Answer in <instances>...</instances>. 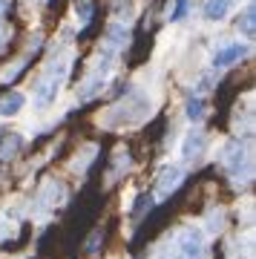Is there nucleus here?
<instances>
[{
  "mask_svg": "<svg viewBox=\"0 0 256 259\" xmlns=\"http://www.w3.org/2000/svg\"><path fill=\"white\" fill-rule=\"evenodd\" d=\"M184 182V170L179 164H164L161 170H158L156 176V199L158 202H164V199H170L173 196V190H179Z\"/></svg>",
  "mask_w": 256,
  "mask_h": 259,
  "instance_id": "nucleus-4",
  "label": "nucleus"
},
{
  "mask_svg": "<svg viewBox=\"0 0 256 259\" xmlns=\"http://www.w3.org/2000/svg\"><path fill=\"white\" fill-rule=\"evenodd\" d=\"M187 115H190L193 121H199L201 115H204V101H199V98H190V101H187Z\"/></svg>",
  "mask_w": 256,
  "mask_h": 259,
  "instance_id": "nucleus-12",
  "label": "nucleus"
},
{
  "mask_svg": "<svg viewBox=\"0 0 256 259\" xmlns=\"http://www.w3.org/2000/svg\"><path fill=\"white\" fill-rule=\"evenodd\" d=\"M187 0H176V9H173V15H170V20H182L184 15H187Z\"/></svg>",
  "mask_w": 256,
  "mask_h": 259,
  "instance_id": "nucleus-15",
  "label": "nucleus"
},
{
  "mask_svg": "<svg viewBox=\"0 0 256 259\" xmlns=\"http://www.w3.org/2000/svg\"><path fill=\"white\" fill-rule=\"evenodd\" d=\"M207 222H210L207 228H210L213 233H216V231H222V222H225V213H216V210H213L210 216H207Z\"/></svg>",
  "mask_w": 256,
  "mask_h": 259,
  "instance_id": "nucleus-14",
  "label": "nucleus"
},
{
  "mask_svg": "<svg viewBox=\"0 0 256 259\" xmlns=\"http://www.w3.org/2000/svg\"><path fill=\"white\" fill-rule=\"evenodd\" d=\"M66 69H69V64H66L64 58L61 61H49V66L44 69V75L37 78L35 83V104L37 107H49V104L58 98V90H61V83L66 81Z\"/></svg>",
  "mask_w": 256,
  "mask_h": 259,
  "instance_id": "nucleus-1",
  "label": "nucleus"
},
{
  "mask_svg": "<svg viewBox=\"0 0 256 259\" xmlns=\"http://www.w3.org/2000/svg\"><path fill=\"white\" fill-rule=\"evenodd\" d=\"M23 104H26V98L20 93H9L0 98V115L3 118H9V115H18L20 110H23Z\"/></svg>",
  "mask_w": 256,
  "mask_h": 259,
  "instance_id": "nucleus-7",
  "label": "nucleus"
},
{
  "mask_svg": "<svg viewBox=\"0 0 256 259\" xmlns=\"http://www.w3.org/2000/svg\"><path fill=\"white\" fill-rule=\"evenodd\" d=\"M127 37H130V32H127V26H121V23H112V26L107 29V40H110L112 49L124 47V44H127Z\"/></svg>",
  "mask_w": 256,
  "mask_h": 259,
  "instance_id": "nucleus-9",
  "label": "nucleus"
},
{
  "mask_svg": "<svg viewBox=\"0 0 256 259\" xmlns=\"http://www.w3.org/2000/svg\"><path fill=\"white\" fill-rule=\"evenodd\" d=\"M92 15H95V6H92L90 0H78V18H81L83 23H90Z\"/></svg>",
  "mask_w": 256,
  "mask_h": 259,
  "instance_id": "nucleus-13",
  "label": "nucleus"
},
{
  "mask_svg": "<svg viewBox=\"0 0 256 259\" xmlns=\"http://www.w3.org/2000/svg\"><path fill=\"white\" fill-rule=\"evenodd\" d=\"M9 37H12V32H9V26L0 20V49H6V44H9Z\"/></svg>",
  "mask_w": 256,
  "mask_h": 259,
  "instance_id": "nucleus-16",
  "label": "nucleus"
},
{
  "mask_svg": "<svg viewBox=\"0 0 256 259\" xmlns=\"http://www.w3.org/2000/svg\"><path fill=\"white\" fill-rule=\"evenodd\" d=\"M245 55H247V47H245V44H228V47H222L219 52L213 55V66H216V69H225V66L242 61Z\"/></svg>",
  "mask_w": 256,
  "mask_h": 259,
  "instance_id": "nucleus-5",
  "label": "nucleus"
},
{
  "mask_svg": "<svg viewBox=\"0 0 256 259\" xmlns=\"http://www.w3.org/2000/svg\"><path fill=\"white\" fill-rule=\"evenodd\" d=\"M233 9V0H207L204 3V20H222Z\"/></svg>",
  "mask_w": 256,
  "mask_h": 259,
  "instance_id": "nucleus-8",
  "label": "nucleus"
},
{
  "mask_svg": "<svg viewBox=\"0 0 256 259\" xmlns=\"http://www.w3.org/2000/svg\"><path fill=\"white\" fill-rule=\"evenodd\" d=\"M98 242H101V233H95V236L87 242V250H90V253H95V250H98Z\"/></svg>",
  "mask_w": 256,
  "mask_h": 259,
  "instance_id": "nucleus-17",
  "label": "nucleus"
},
{
  "mask_svg": "<svg viewBox=\"0 0 256 259\" xmlns=\"http://www.w3.org/2000/svg\"><path fill=\"white\" fill-rule=\"evenodd\" d=\"M164 259H204V236L196 228H184L176 233L173 245L167 248Z\"/></svg>",
  "mask_w": 256,
  "mask_h": 259,
  "instance_id": "nucleus-3",
  "label": "nucleus"
},
{
  "mask_svg": "<svg viewBox=\"0 0 256 259\" xmlns=\"http://www.w3.org/2000/svg\"><path fill=\"white\" fill-rule=\"evenodd\" d=\"M239 32H245V37H253V32H256V23H253V6L239 18Z\"/></svg>",
  "mask_w": 256,
  "mask_h": 259,
  "instance_id": "nucleus-11",
  "label": "nucleus"
},
{
  "mask_svg": "<svg viewBox=\"0 0 256 259\" xmlns=\"http://www.w3.org/2000/svg\"><path fill=\"white\" fill-rule=\"evenodd\" d=\"M20 147H23V139H20V136H6V139H3V144H0V158H3V161H6V158H12Z\"/></svg>",
  "mask_w": 256,
  "mask_h": 259,
  "instance_id": "nucleus-10",
  "label": "nucleus"
},
{
  "mask_svg": "<svg viewBox=\"0 0 256 259\" xmlns=\"http://www.w3.org/2000/svg\"><path fill=\"white\" fill-rule=\"evenodd\" d=\"M222 167L230 173V179H236V182H250V176H253L250 150H247L242 141H228V144L222 147Z\"/></svg>",
  "mask_w": 256,
  "mask_h": 259,
  "instance_id": "nucleus-2",
  "label": "nucleus"
},
{
  "mask_svg": "<svg viewBox=\"0 0 256 259\" xmlns=\"http://www.w3.org/2000/svg\"><path fill=\"white\" fill-rule=\"evenodd\" d=\"M207 147V136L201 133V130H193L187 133V139H184V147H182V156L184 158H199Z\"/></svg>",
  "mask_w": 256,
  "mask_h": 259,
  "instance_id": "nucleus-6",
  "label": "nucleus"
}]
</instances>
